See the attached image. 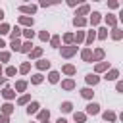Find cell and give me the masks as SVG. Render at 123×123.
<instances>
[{"instance_id":"cell-28","label":"cell","mask_w":123,"mask_h":123,"mask_svg":"<svg viewBox=\"0 0 123 123\" xmlns=\"http://www.w3.org/2000/svg\"><path fill=\"white\" fill-rule=\"evenodd\" d=\"M10 35H12V40L19 38V37H21V27H17V25H15V27H13L12 31H10Z\"/></svg>"},{"instance_id":"cell-4","label":"cell","mask_w":123,"mask_h":123,"mask_svg":"<svg viewBox=\"0 0 123 123\" xmlns=\"http://www.w3.org/2000/svg\"><path fill=\"white\" fill-rule=\"evenodd\" d=\"M86 113H88V115H98V113H100V106H98L96 102H90V104L86 106Z\"/></svg>"},{"instance_id":"cell-3","label":"cell","mask_w":123,"mask_h":123,"mask_svg":"<svg viewBox=\"0 0 123 123\" xmlns=\"http://www.w3.org/2000/svg\"><path fill=\"white\" fill-rule=\"evenodd\" d=\"M33 23H35V19H33V17H29V15H19V25H25L27 29H31V27H33Z\"/></svg>"},{"instance_id":"cell-46","label":"cell","mask_w":123,"mask_h":123,"mask_svg":"<svg viewBox=\"0 0 123 123\" xmlns=\"http://www.w3.org/2000/svg\"><path fill=\"white\" fill-rule=\"evenodd\" d=\"M0 123H10V117H8V115H2V113H0Z\"/></svg>"},{"instance_id":"cell-6","label":"cell","mask_w":123,"mask_h":123,"mask_svg":"<svg viewBox=\"0 0 123 123\" xmlns=\"http://www.w3.org/2000/svg\"><path fill=\"white\" fill-rule=\"evenodd\" d=\"M85 81H86V85H92V86H94V85H98L100 77H98L96 73H88V75L85 77Z\"/></svg>"},{"instance_id":"cell-21","label":"cell","mask_w":123,"mask_h":123,"mask_svg":"<svg viewBox=\"0 0 123 123\" xmlns=\"http://www.w3.org/2000/svg\"><path fill=\"white\" fill-rule=\"evenodd\" d=\"M29 56H31V60H37V58H40V56H42V48H40V46L33 48V50L29 52Z\"/></svg>"},{"instance_id":"cell-27","label":"cell","mask_w":123,"mask_h":123,"mask_svg":"<svg viewBox=\"0 0 123 123\" xmlns=\"http://www.w3.org/2000/svg\"><path fill=\"white\" fill-rule=\"evenodd\" d=\"M86 23H88L86 17H75V19H73V25H75V27H85Z\"/></svg>"},{"instance_id":"cell-33","label":"cell","mask_w":123,"mask_h":123,"mask_svg":"<svg viewBox=\"0 0 123 123\" xmlns=\"http://www.w3.org/2000/svg\"><path fill=\"white\" fill-rule=\"evenodd\" d=\"M25 88H27V81H17L15 83V90L17 92H25Z\"/></svg>"},{"instance_id":"cell-39","label":"cell","mask_w":123,"mask_h":123,"mask_svg":"<svg viewBox=\"0 0 123 123\" xmlns=\"http://www.w3.org/2000/svg\"><path fill=\"white\" fill-rule=\"evenodd\" d=\"M29 100H31V96H29V94H23V96L17 98V104H19V106H25V104H29Z\"/></svg>"},{"instance_id":"cell-30","label":"cell","mask_w":123,"mask_h":123,"mask_svg":"<svg viewBox=\"0 0 123 123\" xmlns=\"http://www.w3.org/2000/svg\"><path fill=\"white\" fill-rule=\"evenodd\" d=\"M37 113H38V119L40 121H48V117H50V111L48 110H38Z\"/></svg>"},{"instance_id":"cell-15","label":"cell","mask_w":123,"mask_h":123,"mask_svg":"<svg viewBox=\"0 0 123 123\" xmlns=\"http://www.w3.org/2000/svg\"><path fill=\"white\" fill-rule=\"evenodd\" d=\"M35 65H37V69L44 71V69H48V67H50V62H48V60H37V63H35Z\"/></svg>"},{"instance_id":"cell-8","label":"cell","mask_w":123,"mask_h":123,"mask_svg":"<svg viewBox=\"0 0 123 123\" xmlns=\"http://www.w3.org/2000/svg\"><path fill=\"white\" fill-rule=\"evenodd\" d=\"M81 58H83V62H92V50L90 48H83L81 50Z\"/></svg>"},{"instance_id":"cell-44","label":"cell","mask_w":123,"mask_h":123,"mask_svg":"<svg viewBox=\"0 0 123 123\" xmlns=\"http://www.w3.org/2000/svg\"><path fill=\"white\" fill-rule=\"evenodd\" d=\"M10 52H0V62H10Z\"/></svg>"},{"instance_id":"cell-11","label":"cell","mask_w":123,"mask_h":123,"mask_svg":"<svg viewBox=\"0 0 123 123\" xmlns=\"http://www.w3.org/2000/svg\"><path fill=\"white\" fill-rule=\"evenodd\" d=\"M88 12H90V6H88V4H83V6L77 10V13H75V15H77V17H85Z\"/></svg>"},{"instance_id":"cell-18","label":"cell","mask_w":123,"mask_h":123,"mask_svg":"<svg viewBox=\"0 0 123 123\" xmlns=\"http://www.w3.org/2000/svg\"><path fill=\"white\" fill-rule=\"evenodd\" d=\"M121 37H123V31H121L119 27H113V29H111V38H113V40H121Z\"/></svg>"},{"instance_id":"cell-1","label":"cell","mask_w":123,"mask_h":123,"mask_svg":"<svg viewBox=\"0 0 123 123\" xmlns=\"http://www.w3.org/2000/svg\"><path fill=\"white\" fill-rule=\"evenodd\" d=\"M77 54V46L75 44H71V46H62V56L63 58H71V56H75Z\"/></svg>"},{"instance_id":"cell-22","label":"cell","mask_w":123,"mask_h":123,"mask_svg":"<svg viewBox=\"0 0 123 123\" xmlns=\"http://www.w3.org/2000/svg\"><path fill=\"white\" fill-rule=\"evenodd\" d=\"M81 96H83L85 100H90V98L94 96V92H92V88H88V86H85V88L81 90Z\"/></svg>"},{"instance_id":"cell-36","label":"cell","mask_w":123,"mask_h":123,"mask_svg":"<svg viewBox=\"0 0 123 123\" xmlns=\"http://www.w3.org/2000/svg\"><path fill=\"white\" fill-rule=\"evenodd\" d=\"M63 42H65V46H71L73 44V33H65L63 35Z\"/></svg>"},{"instance_id":"cell-5","label":"cell","mask_w":123,"mask_h":123,"mask_svg":"<svg viewBox=\"0 0 123 123\" xmlns=\"http://www.w3.org/2000/svg\"><path fill=\"white\" fill-rule=\"evenodd\" d=\"M104 56H106V52H104L102 48H96V50L92 52V62H102Z\"/></svg>"},{"instance_id":"cell-16","label":"cell","mask_w":123,"mask_h":123,"mask_svg":"<svg viewBox=\"0 0 123 123\" xmlns=\"http://www.w3.org/2000/svg\"><path fill=\"white\" fill-rule=\"evenodd\" d=\"M62 71H63L65 75H75V73H77V69H75V65H71V63H65V65L62 67Z\"/></svg>"},{"instance_id":"cell-53","label":"cell","mask_w":123,"mask_h":123,"mask_svg":"<svg viewBox=\"0 0 123 123\" xmlns=\"http://www.w3.org/2000/svg\"><path fill=\"white\" fill-rule=\"evenodd\" d=\"M0 75H2V65H0Z\"/></svg>"},{"instance_id":"cell-37","label":"cell","mask_w":123,"mask_h":123,"mask_svg":"<svg viewBox=\"0 0 123 123\" xmlns=\"http://www.w3.org/2000/svg\"><path fill=\"white\" fill-rule=\"evenodd\" d=\"M10 46H12V50L19 52V50H21V40H19V38H15V40H12V42H10Z\"/></svg>"},{"instance_id":"cell-49","label":"cell","mask_w":123,"mask_h":123,"mask_svg":"<svg viewBox=\"0 0 123 123\" xmlns=\"http://www.w3.org/2000/svg\"><path fill=\"white\" fill-rule=\"evenodd\" d=\"M0 85H6V77H2V75H0Z\"/></svg>"},{"instance_id":"cell-38","label":"cell","mask_w":123,"mask_h":123,"mask_svg":"<svg viewBox=\"0 0 123 123\" xmlns=\"http://www.w3.org/2000/svg\"><path fill=\"white\" fill-rule=\"evenodd\" d=\"M42 79H44V77H42L40 73H35V75L31 77V83H33V85H40V83H42Z\"/></svg>"},{"instance_id":"cell-43","label":"cell","mask_w":123,"mask_h":123,"mask_svg":"<svg viewBox=\"0 0 123 123\" xmlns=\"http://www.w3.org/2000/svg\"><path fill=\"white\" fill-rule=\"evenodd\" d=\"M15 73H17V69H15V67H13V65H10V67H8V69H6V75H8V77H13V75H15Z\"/></svg>"},{"instance_id":"cell-24","label":"cell","mask_w":123,"mask_h":123,"mask_svg":"<svg viewBox=\"0 0 123 123\" xmlns=\"http://www.w3.org/2000/svg\"><path fill=\"white\" fill-rule=\"evenodd\" d=\"M38 108H40V106H38V102H31V104L27 106V113H29V115H31V113H37V111H38Z\"/></svg>"},{"instance_id":"cell-7","label":"cell","mask_w":123,"mask_h":123,"mask_svg":"<svg viewBox=\"0 0 123 123\" xmlns=\"http://www.w3.org/2000/svg\"><path fill=\"white\" fill-rule=\"evenodd\" d=\"M100 21H102V13H100V12H92V15H90V25L96 27Z\"/></svg>"},{"instance_id":"cell-47","label":"cell","mask_w":123,"mask_h":123,"mask_svg":"<svg viewBox=\"0 0 123 123\" xmlns=\"http://www.w3.org/2000/svg\"><path fill=\"white\" fill-rule=\"evenodd\" d=\"M115 88H117V92H123V83H121V81H117V85H115Z\"/></svg>"},{"instance_id":"cell-54","label":"cell","mask_w":123,"mask_h":123,"mask_svg":"<svg viewBox=\"0 0 123 123\" xmlns=\"http://www.w3.org/2000/svg\"><path fill=\"white\" fill-rule=\"evenodd\" d=\"M42 123H48V121H42Z\"/></svg>"},{"instance_id":"cell-23","label":"cell","mask_w":123,"mask_h":123,"mask_svg":"<svg viewBox=\"0 0 123 123\" xmlns=\"http://www.w3.org/2000/svg\"><path fill=\"white\" fill-rule=\"evenodd\" d=\"M73 119H75L77 123H85V121H86V113H83V111H75V113H73Z\"/></svg>"},{"instance_id":"cell-12","label":"cell","mask_w":123,"mask_h":123,"mask_svg":"<svg viewBox=\"0 0 123 123\" xmlns=\"http://www.w3.org/2000/svg\"><path fill=\"white\" fill-rule=\"evenodd\" d=\"M108 69H110V63H108V62H98L96 67H94L96 73H102V71H108Z\"/></svg>"},{"instance_id":"cell-13","label":"cell","mask_w":123,"mask_h":123,"mask_svg":"<svg viewBox=\"0 0 123 123\" xmlns=\"http://www.w3.org/2000/svg\"><path fill=\"white\" fill-rule=\"evenodd\" d=\"M2 96H4L6 100H12V98H15V90L10 88V86H6V88L2 90Z\"/></svg>"},{"instance_id":"cell-45","label":"cell","mask_w":123,"mask_h":123,"mask_svg":"<svg viewBox=\"0 0 123 123\" xmlns=\"http://www.w3.org/2000/svg\"><path fill=\"white\" fill-rule=\"evenodd\" d=\"M108 8L115 10V8H119V2H115V0H110V2H108Z\"/></svg>"},{"instance_id":"cell-34","label":"cell","mask_w":123,"mask_h":123,"mask_svg":"<svg viewBox=\"0 0 123 123\" xmlns=\"http://www.w3.org/2000/svg\"><path fill=\"white\" fill-rule=\"evenodd\" d=\"M60 110H62L63 113H69V111L73 110V104H71V102H63V104L60 106Z\"/></svg>"},{"instance_id":"cell-35","label":"cell","mask_w":123,"mask_h":123,"mask_svg":"<svg viewBox=\"0 0 123 123\" xmlns=\"http://www.w3.org/2000/svg\"><path fill=\"white\" fill-rule=\"evenodd\" d=\"M21 35H23L27 40H33V37H35V31H31V29H23V31H21Z\"/></svg>"},{"instance_id":"cell-25","label":"cell","mask_w":123,"mask_h":123,"mask_svg":"<svg viewBox=\"0 0 123 123\" xmlns=\"http://www.w3.org/2000/svg\"><path fill=\"white\" fill-rule=\"evenodd\" d=\"M12 111H13V106H12L10 102H6V104L2 106V115H8V117H10V113H12Z\"/></svg>"},{"instance_id":"cell-2","label":"cell","mask_w":123,"mask_h":123,"mask_svg":"<svg viewBox=\"0 0 123 123\" xmlns=\"http://www.w3.org/2000/svg\"><path fill=\"white\" fill-rule=\"evenodd\" d=\"M19 12H21V13H31V15H33V13L37 12V6H35V4H23V6H19Z\"/></svg>"},{"instance_id":"cell-52","label":"cell","mask_w":123,"mask_h":123,"mask_svg":"<svg viewBox=\"0 0 123 123\" xmlns=\"http://www.w3.org/2000/svg\"><path fill=\"white\" fill-rule=\"evenodd\" d=\"M4 19V10H0V21Z\"/></svg>"},{"instance_id":"cell-42","label":"cell","mask_w":123,"mask_h":123,"mask_svg":"<svg viewBox=\"0 0 123 123\" xmlns=\"http://www.w3.org/2000/svg\"><path fill=\"white\" fill-rule=\"evenodd\" d=\"M50 44L54 46V48H60V37L56 35V37H50Z\"/></svg>"},{"instance_id":"cell-50","label":"cell","mask_w":123,"mask_h":123,"mask_svg":"<svg viewBox=\"0 0 123 123\" xmlns=\"http://www.w3.org/2000/svg\"><path fill=\"white\" fill-rule=\"evenodd\" d=\"M4 46H6V42H4V40H2V37H0V48H4Z\"/></svg>"},{"instance_id":"cell-31","label":"cell","mask_w":123,"mask_h":123,"mask_svg":"<svg viewBox=\"0 0 123 123\" xmlns=\"http://www.w3.org/2000/svg\"><path fill=\"white\" fill-rule=\"evenodd\" d=\"M96 37H98L100 40H104V38H108V27H102V29H98V33H96Z\"/></svg>"},{"instance_id":"cell-14","label":"cell","mask_w":123,"mask_h":123,"mask_svg":"<svg viewBox=\"0 0 123 123\" xmlns=\"http://www.w3.org/2000/svg\"><path fill=\"white\" fill-rule=\"evenodd\" d=\"M83 40H85V31H77V33L73 35V42H75V46L81 44Z\"/></svg>"},{"instance_id":"cell-26","label":"cell","mask_w":123,"mask_h":123,"mask_svg":"<svg viewBox=\"0 0 123 123\" xmlns=\"http://www.w3.org/2000/svg\"><path fill=\"white\" fill-rule=\"evenodd\" d=\"M106 23H108L110 27H115V25H117V17L111 15V13H108V15H106Z\"/></svg>"},{"instance_id":"cell-48","label":"cell","mask_w":123,"mask_h":123,"mask_svg":"<svg viewBox=\"0 0 123 123\" xmlns=\"http://www.w3.org/2000/svg\"><path fill=\"white\" fill-rule=\"evenodd\" d=\"M67 6H77V0H67Z\"/></svg>"},{"instance_id":"cell-29","label":"cell","mask_w":123,"mask_h":123,"mask_svg":"<svg viewBox=\"0 0 123 123\" xmlns=\"http://www.w3.org/2000/svg\"><path fill=\"white\" fill-rule=\"evenodd\" d=\"M48 81H50L52 85L58 83V81H60V73H58V71H50V73H48Z\"/></svg>"},{"instance_id":"cell-51","label":"cell","mask_w":123,"mask_h":123,"mask_svg":"<svg viewBox=\"0 0 123 123\" xmlns=\"http://www.w3.org/2000/svg\"><path fill=\"white\" fill-rule=\"evenodd\" d=\"M56 123H67V121H65V119H63V117H60V119H58V121H56Z\"/></svg>"},{"instance_id":"cell-32","label":"cell","mask_w":123,"mask_h":123,"mask_svg":"<svg viewBox=\"0 0 123 123\" xmlns=\"http://www.w3.org/2000/svg\"><path fill=\"white\" fill-rule=\"evenodd\" d=\"M29 69H31V63H29V62H23V63L19 65V69H17V71L25 75V73H29Z\"/></svg>"},{"instance_id":"cell-19","label":"cell","mask_w":123,"mask_h":123,"mask_svg":"<svg viewBox=\"0 0 123 123\" xmlns=\"http://www.w3.org/2000/svg\"><path fill=\"white\" fill-rule=\"evenodd\" d=\"M94 38H96V33H94V31H88V33L85 35V44H86V46H90Z\"/></svg>"},{"instance_id":"cell-20","label":"cell","mask_w":123,"mask_h":123,"mask_svg":"<svg viewBox=\"0 0 123 123\" xmlns=\"http://www.w3.org/2000/svg\"><path fill=\"white\" fill-rule=\"evenodd\" d=\"M31 50H33V42H31V40H25V42L21 44V50H19V52H23V54H29Z\"/></svg>"},{"instance_id":"cell-41","label":"cell","mask_w":123,"mask_h":123,"mask_svg":"<svg viewBox=\"0 0 123 123\" xmlns=\"http://www.w3.org/2000/svg\"><path fill=\"white\" fill-rule=\"evenodd\" d=\"M38 38H40V40H44V42H46V40H50V33H48V31H46V29H44V31H40V33H38Z\"/></svg>"},{"instance_id":"cell-40","label":"cell","mask_w":123,"mask_h":123,"mask_svg":"<svg viewBox=\"0 0 123 123\" xmlns=\"http://www.w3.org/2000/svg\"><path fill=\"white\" fill-rule=\"evenodd\" d=\"M10 31H12V27L8 23H0V35H8Z\"/></svg>"},{"instance_id":"cell-9","label":"cell","mask_w":123,"mask_h":123,"mask_svg":"<svg viewBox=\"0 0 123 123\" xmlns=\"http://www.w3.org/2000/svg\"><path fill=\"white\" fill-rule=\"evenodd\" d=\"M119 77V69H108V73H106V81H115Z\"/></svg>"},{"instance_id":"cell-10","label":"cell","mask_w":123,"mask_h":123,"mask_svg":"<svg viewBox=\"0 0 123 123\" xmlns=\"http://www.w3.org/2000/svg\"><path fill=\"white\" fill-rule=\"evenodd\" d=\"M102 117H104V121H108V123H115V119H117L115 111H104Z\"/></svg>"},{"instance_id":"cell-17","label":"cell","mask_w":123,"mask_h":123,"mask_svg":"<svg viewBox=\"0 0 123 123\" xmlns=\"http://www.w3.org/2000/svg\"><path fill=\"white\" fill-rule=\"evenodd\" d=\"M62 88H65V90H73V88H75V81H73V79H65V81H62Z\"/></svg>"}]
</instances>
